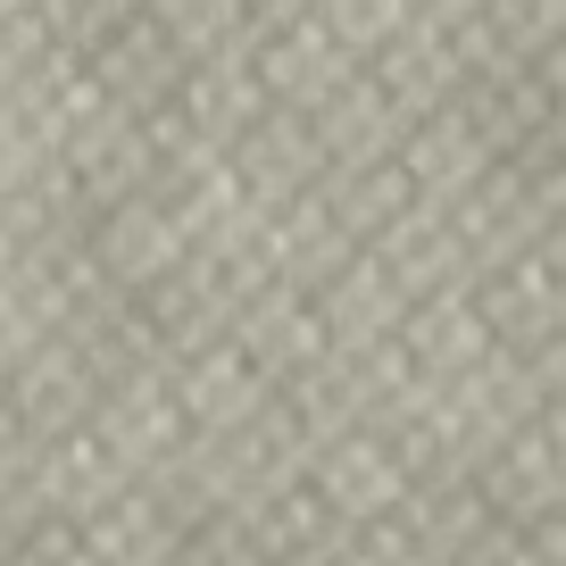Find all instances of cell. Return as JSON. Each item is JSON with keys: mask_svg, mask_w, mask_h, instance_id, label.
I'll use <instances>...</instances> for the list:
<instances>
[{"mask_svg": "<svg viewBox=\"0 0 566 566\" xmlns=\"http://www.w3.org/2000/svg\"><path fill=\"white\" fill-rule=\"evenodd\" d=\"M350 67H358V59L342 51L325 0H250L242 75H250V92H259L266 108H301V117H308Z\"/></svg>", "mask_w": 566, "mask_h": 566, "instance_id": "1", "label": "cell"}, {"mask_svg": "<svg viewBox=\"0 0 566 566\" xmlns=\"http://www.w3.org/2000/svg\"><path fill=\"white\" fill-rule=\"evenodd\" d=\"M84 424L108 442V459L125 467V483H159L167 467L184 459V442H192L167 367H101V384H92V400H84Z\"/></svg>", "mask_w": 566, "mask_h": 566, "instance_id": "2", "label": "cell"}, {"mask_svg": "<svg viewBox=\"0 0 566 566\" xmlns=\"http://www.w3.org/2000/svg\"><path fill=\"white\" fill-rule=\"evenodd\" d=\"M467 492L483 500L492 525H549V516H566V400L516 417L509 433L483 450Z\"/></svg>", "mask_w": 566, "mask_h": 566, "instance_id": "3", "label": "cell"}, {"mask_svg": "<svg viewBox=\"0 0 566 566\" xmlns=\"http://www.w3.org/2000/svg\"><path fill=\"white\" fill-rule=\"evenodd\" d=\"M467 301L492 325V342H542L566 334V233H542V242H516L509 259L475 266L467 275Z\"/></svg>", "mask_w": 566, "mask_h": 566, "instance_id": "4", "label": "cell"}, {"mask_svg": "<svg viewBox=\"0 0 566 566\" xmlns=\"http://www.w3.org/2000/svg\"><path fill=\"white\" fill-rule=\"evenodd\" d=\"M167 384H176V408H184V424H192V442H226L233 424H250L275 400V367H266L233 325L209 334L200 350H184L176 367H167Z\"/></svg>", "mask_w": 566, "mask_h": 566, "instance_id": "5", "label": "cell"}, {"mask_svg": "<svg viewBox=\"0 0 566 566\" xmlns=\"http://www.w3.org/2000/svg\"><path fill=\"white\" fill-rule=\"evenodd\" d=\"M101 325H67V334H42L25 358L0 367V417L18 433H51V424L84 417L92 384H101Z\"/></svg>", "mask_w": 566, "mask_h": 566, "instance_id": "6", "label": "cell"}, {"mask_svg": "<svg viewBox=\"0 0 566 566\" xmlns=\"http://www.w3.org/2000/svg\"><path fill=\"white\" fill-rule=\"evenodd\" d=\"M308 492L325 500L334 525H367V516L400 509V500L417 492V467H408V450L391 442L384 424H350L342 442H325L317 459H308Z\"/></svg>", "mask_w": 566, "mask_h": 566, "instance_id": "7", "label": "cell"}, {"mask_svg": "<svg viewBox=\"0 0 566 566\" xmlns=\"http://www.w3.org/2000/svg\"><path fill=\"white\" fill-rule=\"evenodd\" d=\"M75 242H84V259L101 266V283H108V301H125V292H150L159 275H176L192 250H184V233L167 226V209L150 192H134V200H117V209H101V217H84L75 226Z\"/></svg>", "mask_w": 566, "mask_h": 566, "instance_id": "8", "label": "cell"}, {"mask_svg": "<svg viewBox=\"0 0 566 566\" xmlns=\"http://www.w3.org/2000/svg\"><path fill=\"white\" fill-rule=\"evenodd\" d=\"M34 492H42V516L84 525L108 492H125V467L108 459V442L84 417H67V424H51V433H34Z\"/></svg>", "mask_w": 566, "mask_h": 566, "instance_id": "9", "label": "cell"}, {"mask_svg": "<svg viewBox=\"0 0 566 566\" xmlns=\"http://www.w3.org/2000/svg\"><path fill=\"white\" fill-rule=\"evenodd\" d=\"M75 542H84L92 566H159L167 549H176V525H167L150 483H125V492H108L101 509L75 525Z\"/></svg>", "mask_w": 566, "mask_h": 566, "instance_id": "10", "label": "cell"}, {"mask_svg": "<svg viewBox=\"0 0 566 566\" xmlns=\"http://www.w3.org/2000/svg\"><path fill=\"white\" fill-rule=\"evenodd\" d=\"M459 566H566V516H549V525H492Z\"/></svg>", "mask_w": 566, "mask_h": 566, "instance_id": "11", "label": "cell"}, {"mask_svg": "<svg viewBox=\"0 0 566 566\" xmlns=\"http://www.w3.org/2000/svg\"><path fill=\"white\" fill-rule=\"evenodd\" d=\"M0 566H92V558H84V542H75V525L42 516V525H25L18 542L0 549Z\"/></svg>", "mask_w": 566, "mask_h": 566, "instance_id": "12", "label": "cell"}]
</instances>
